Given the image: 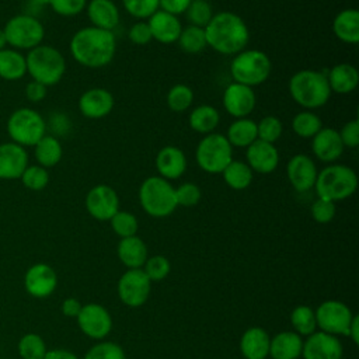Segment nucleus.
<instances>
[{"label": "nucleus", "instance_id": "1", "mask_svg": "<svg viewBox=\"0 0 359 359\" xmlns=\"http://www.w3.org/2000/svg\"><path fill=\"white\" fill-rule=\"evenodd\" d=\"M73 59L90 69L109 65L116 52V39L112 31L95 27H83L74 32L69 43Z\"/></svg>", "mask_w": 359, "mask_h": 359}, {"label": "nucleus", "instance_id": "2", "mask_svg": "<svg viewBox=\"0 0 359 359\" xmlns=\"http://www.w3.org/2000/svg\"><path fill=\"white\" fill-rule=\"evenodd\" d=\"M208 46L222 55H237L244 50L250 41L245 21L236 13L220 11L213 14L205 27Z\"/></svg>", "mask_w": 359, "mask_h": 359}, {"label": "nucleus", "instance_id": "3", "mask_svg": "<svg viewBox=\"0 0 359 359\" xmlns=\"http://www.w3.org/2000/svg\"><path fill=\"white\" fill-rule=\"evenodd\" d=\"M289 94L296 104L304 109L313 111L328 102L331 88L325 73L313 69H303L290 77Z\"/></svg>", "mask_w": 359, "mask_h": 359}, {"label": "nucleus", "instance_id": "4", "mask_svg": "<svg viewBox=\"0 0 359 359\" xmlns=\"http://www.w3.org/2000/svg\"><path fill=\"white\" fill-rule=\"evenodd\" d=\"M27 73L32 80L52 87L57 84L66 72V60L62 52L50 45H38L25 55Z\"/></svg>", "mask_w": 359, "mask_h": 359}, {"label": "nucleus", "instance_id": "5", "mask_svg": "<svg viewBox=\"0 0 359 359\" xmlns=\"http://www.w3.org/2000/svg\"><path fill=\"white\" fill-rule=\"evenodd\" d=\"M314 188L318 198L339 202L355 194L358 188V177L348 165L330 164L317 174Z\"/></svg>", "mask_w": 359, "mask_h": 359}, {"label": "nucleus", "instance_id": "6", "mask_svg": "<svg viewBox=\"0 0 359 359\" xmlns=\"http://www.w3.org/2000/svg\"><path fill=\"white\" fill-rule=\"evenodd\" d=\"M142 209L151 217H167L177 209L175 187L160 175L147 177L139 188Z\"/></svg>", "mask_w": 359, "mask_h": 359}, {"label": "nucleus", "instance_id": "7", "mask_svg": "<svg viewBox=\"0 0 359 359\" xmlns=\"http://www.w3.org/2000/svg\"><path fill=\"white\" fill-rule=\"evenodd\" d=\"M272 70L269 56L258 49H244L234 55L230 63V74L234 83L255 87L266 81Z\"/></svg>", "mask_w": 359, "mask_h": 359}, {"label": "nucleus", "instance_id": "8", "mask_svg": "<svg viewBox=\"0 0 359 359\" xmlns=\"http://www.w3.org/2000/svg\"><path fill=\"white\" fill-rule=\"evenodd\" d=\"M6 128L11 142L22 147H34L46 135L43 116L28 107L17 108L8 116Z\"/></svg>", "mask_w": 359, "mask_h": 359}, {"label": "nucleus", "instance_id": "9", "mask_svg": "<svg viewBox=\"0 0 359 359\" xmlns=\"http://www.w3.org/2000/svg\"><path fill=\"white\" fill-rule=\"evenodd\" d=\"M195 160L201 170L208 174H222L233 160V147L222 133L205 135L195 150Z\"/></svg>", "mask_w": 359, "mask_h": 359}, {"label": "nucleus", "instance_id": "10", "mask_svg": "<svg viewBox=\"0 0 359 359\" xmlns=\"http://www.w3.org/2000/svg\"><path fill=\"white\" fill-rule=\"evenodd\" d=\"M7 45L17 50H31L41 45L45 38L42 22L29 14H17L11 17L4 28Z\"/></svg>", "mask_w": 359, "mask_h": 359}, {"label": "nucleus", "instance_id": "11", "mask_svg": "<svg viewBox=\"0 0 359 359\" xmlns=\"http://www.w3.org/2000/svg\"><path fill=\"white\" fill-rule=\"evenodd\" d=\"M317 328L331 335H346L355 317L352 310L339 300H325L316 310Z\"/></svg>", "mask_w": 359, "mask_h": 359}, {"label": "nucleus", "instance_id": "12", "mask_svg": "<svg viewBox=\"0 0 359 359\" xmlns=\"http://www.w3.org/2000/svg\"><path fill=\"white\" fill-rule=\"evenodd\" d=\"M118 296L121 302L128 307L143 306L151 290V280L143 272L142 268L128 269L123 272L118 280Z\"/></svg>", "mask_w": 359, "mask_h": 359}, {"label": "nucleus", "instance_id": "13", "mask_svg": "<svg viewBox=\"0 0 359 359\" xmlns=\"http://www.w3.org/2000/svg\"><path fill=\"white\" fill-rule=\"evenodd\" d=\"M84 205L91 217L100 222H109V219L119 210V196L112 187L98 184L87 192Z\"/></svg>", "mask_w": 359, "mask_h": 359}, {"label": "nucleus", "instance_id": "14", "mask_svg": "<svg viewBox=\"0 0 359 359\" xmlns=\"http://www.w3.org/2000/svg\"><path fill=\"white\" fill-rule=\"evenodd\" d=\"M76 318L81 332L91 339H104L112 330L109 311L98 303L84 304Z\"/></svg>", "mask_w": 359, "mask_h": 359}, {"label": "nucleus", "instance_id": "15", "mask_svg": "<svg viewBox=\"0 0 359 359\" xmlns=\"http://www.w3.org/2000/svg\"><path fill=\"white\" fill-rule=\"evenodd\" d=\"M344 348L338 337L314 331L303 341V359H342Z\"/></svg>", "mask_w": 359, "mask_h": 359}, {"label": "nucleus", "instance_id": "16", "mask_svg": "<svg viewBox=\"0 0 359 359\" xmlns=\"http://www.w3.org/2000/svg\"><path fill=\"white\" fill-rule=\"evenodd\" d=\"M223 107L229 115L237 118H247L255 108L257 97L252 87L230 83L223 93Z\"/></svg>", "mask_w": 359, "mask_h": 359}, {"label": "nucleus", "instance_id": "17", "mask_svg": "<svg viewBox=\"0 0 359 359\" xmlns=\"http://www.w3.org/2000/svg\"><path fill=\"white\" fill-rule=\"evenodd\" d=\"M317 174V165L307 154H294L286 164L287 180L297 192L313 189Z\"/></svg>", "mask_w": 359, "mask_h": 359}, {"label": "nucleus", "instance_id": "18", "mask_svg": "<svg viewBox=\"0 0 359 359\" xmlns=\"http://www.w3.org/2000/svg\"><path fill=\"white\" fill-rule=\"evenodd\" d=\"M28 163L29 157L25 147L14 142L0 144V180H20Z\"/></svg>", "mask_w": 359, "mask_h": 359}, {"label": "nucleus", "instance_id": "19", "mask_svg": "<svg viewBox=\"0 0 359 359\" xmlns=\"http://www.w3.org/2000/svg\"><path fill=\"white\" fill-rule=\"evenodd\" d=\"M114 95L107 88L93 87L84 91L79 98V109L88 119H101L114 109Z\"/></svg>", "mask_w": 359, "mask_h": 359}, {"label": "nucleus", "instance_id": "20", "mask_svg": "<svg viewBox=\"0 0 359 359\" xmlns=\"http://www.w3.org/2000/svg\"><path fill=\"white\" fill-rule=\"evenodd\" d=\"M27 292L34 297H48L57 286V275L48 264L32 265L24 278Z\"/></svg>", "mask_w": 359, "mask_h": 359}, {"label": "nucleus", "instance_id": "21", "mask_svg": "<svg viewBox=\"0 0 359 359\" xmlns=\"http://www.w3.org/2000/svg\"><path fill=\"white\" fill-rule=\"evenodd\" d=\"M247 164L258 174H271L279 164V151L275 144L257 139L245 151Z\"/></svg>", "mask_w": 359, "mask_h": 359}, {"label": "nucleus", "instance_id": "22", "mask_svg": "<svg viewBox=\"0 0 359 359\" xmlns=\"http://www.w3.org/2000/svg\"><path fill=\"white\" fill-rule=\"evenodd\" d=\"M344 144L339 133L334 128H321L311 137V150L314 156L323 163H334L344 153Z\"/></svg>", "mask_w": 359, "mask_h": 359}, {"label": "nucleus", "instance_id": "23", "mask_svg": "<svg viewBox=\"0 0 359 359\" xmlns=\"http://www.w3.org/2000/svg\"><path fill=\"white\" fill-rule=\"evenodd\" d=\"M146 21L150 27L153 39H156L160 43L168 45V43L177 42L182 31L180 18L160 8L154 14H151Z\"/></svg>", "mask_w": 359, "mask_h": 359}, {"label": "nucleus", "instance_id": "24", "mask_svg": "<svg viewBox=\"0 0 359 359\" xmlns=\"http://www.w3.org/2000/svg\"><path fill=\"white\" fill-rule=\"evenodd\" d=\"M156 168L165 180H178L187 170V156L177 146H164L156 156Z\"/></svg>", "mask_w": 359, "mask_h": 359}, {"label": "nucleus", "instance_id": "25", "mask_svg": "<svg viewBox=\"0 0 359 359\" xmlns=\"http://www.w3.org/2000/svg\"><path fill=\"white\" fill-rule=\"evenodd\" d=\"M88 20L93 27L114 31L119 24V8L112 0H90L86 6Z\"/></svg>", "mask_w": 359, "mask_h": 359}, {"label": "nucleus", "instance_id": "26", "mask_svg": "<svg viewBox=\"0 0 359 359\" xmlns=\"http://www.w3.org/2000/svg\"><path fill=\"white\" fill-rule=\"evenodd\" d=\"M269 334L261 327H250L240 339V351L245 359H266L269 356Z\"/></svg>", "mask_w": 359, "mask_h": 359}, {"label": "nucleus", "instance_id": "27", "mask_svg": "<svg viewBox=\"0 0 359 359\" xmlns=\"http://www.w3.org/2000/svg\"><path fill=\"white\" fill-rule=\"evenodd\" d=\"M303 349V337L294 331H282L271 338L269 356L272 359H299Z\"/></svg>", "mask_w": 359, "mask_h": 359}, {"label": "nucleus", "instance_id": "28", "mask_svg": "<svg viewBox=\"0 0 359 359\" xmlns=\"http://www.w3.org/2000/svg\"><path fill=\"white\" fill-rule=\"evenodd\" d=\"M332 32L344 43L356 45L359 42V11L345 8L332 20Z\"/></svg>", "mask_w": 359, "mask_h": 359}, {"label": "nucleus", "instance_id": "29", "mask_svg": "<svg viewBox=\"0 0 359 359\" xmlns=\"http://www.w3.org/2000/svg\"><path fill=\"white\" fill-rule=\"evenodd\" d=\"M325 76L331 93L334 91L337 94H349L358 87L359 83V73L356 67L349 63H338L332 66Z\"/></svg>", "mask_w": 359, "mask_h": 359}, {"label": "nucleus", "instance_id": "30", "mask_svg": "<svg viewBox=\"0 0 359 359\" xmlns=\"http://www.w3.org/2000/svg\"><path fill=\"white\" fill-rule=\"evenodd\" d=\"M116 252L119 261L129 269L142 268L146 259L149 258L146 243L137 236L121 238V241L118 243Z\"/></svg>", "mask_w": 359, "mask_h": 359}, {"label": "nucleus", "instance_id": "31", "mask_svg": "<svg viewBox=\"0 0 359 359\" xmlns=\"http://www.w3.org/2000/svg\"><path fill=\"white\" fill-rule=\"evenodd\" d=\"M27 74L25 56L13 48L0 50V77L7 81H15Z\"/></svg>", "mask_w": 359, "mask_h": 359}, {"label": "nucleus", "instance_id": "32", "mask_svg": "<svg viewBox=\"0 0 359 359\" xmlns=\"http://www.w3.org/2000/svg\"><path fill=\"white\" fill-rule=\"evenodd\" d=\"M226 137L231 147L247 149L252 142L258 139L257 122L250 118H237L230 123Z\"/></svg>", "mask_w": 359, "mask_h": 359}, {"label": "nucleus", "instance_id": "33", "mask_svg": "<svg viewBox=\"0 0 359 359\" xmlns=\"http://www.w3.org/2000/svg\"><path fill=\"white\" fill-rule=\"evenodd\" d=\"M189 126L192 130L201 135H209L215 132L220 122V115L219 111L208 104H202L195 107L188 118Z\"/></svg>", "mask_w": 359, "mask_h": 359}, {"label": "nucleus", "instance_id": "34", "mask_svg": "<svg viewBox=\"0 0 359 359\" xmlns=\"http://www.w3.org/2000/svg\"><path fill=\"white\" fill-rule=\"evenodd\" d=\"M34 156L39 165L45 168L55 167L63 156V147L57 137L52 135H45L35 146H34Z\"/></svg>", "mask_w": 359, "mask_h": 359}, {"label": "nucleus", "instance_id": "35", "mask_svg": "<svg viewBox=\"0 0 359 359\" xmlns=\"http://www.w3.org/2000/svg\"><path fill=\"white\" fill-rule=\"evenodd\" d=\"M254 171L245 161L241 160H231L229 165L222 171L224 182L234 191L247 189L252 182Z\"/></svg>", "mask_w": 359, "mask_h": 359}, {"label": "nucleus", "instance_id": "36", "mask_svg": "<svg viewBox=\"0 0 359 359\" xmlns=\"http://www.w3.org/2000/svg\"><path fill=\"white\" fill-rule=\"evenodd\" d=\"M177 43L180 46V49L185 53H191V55H196L199 52H202L206 46V35H205V28H199L195 25H188L185 28H182Z\"/></svg>", "mask_w": 359, "mask_h": 359}, {"label": "nucleus", "instance_id": "37", "mask_svg": "<svg viewBox=\"0 0 359 359\" xmlns=\"http://www.w3.org/2000/svg\"><path fill=\"white\" fill-rule=\"evenodd\" d=\"M290 323L294 328V332L300 337H309L317 331L316 311L306 304L296 306L290 313Z\"/></svg>", "mask_w": 359, "mask_h": 359}, {"label": "nucleus", "instance_id": "38", "mask_svg": "<svg viewBox=\"0 0 359 359\" xmlns=\"http://www.w3.org/2000/svg\"><path fill=\"white\" fill-rule=\"evenodd\" d=\"M321 128L323 122L320 116L309 109L300 111L292 119V129L299 137L311 139Z\"/></svg>", "mask_w": 359, "mask_h": 359}, {"label": "nucleus", "instance_id": "39", "mask_svg": "<svg viewBox=\"0 0 359 359\" xmlns=\"http://www.w3.org/2000/svg\"><path fill=\"white\" fill-rule=\"evenodd\" d=\"M194 102V91L187 84H174L167 93V105L174 112L187 111Z\"/></svg>", "mask_w": 359, "mask_h": 359}, {"label": "nucleus", "instance_id": "40", "mask_svg": "<svg viewBox=\"0 0 359 359\" xmlns=\"http://www.w3.org/2000/svg\"><path fill=\"white\" fill-rule=\"evenodd\" d=\"M109 223H111V229L114 230V233L116 236H119L121 238L136 236L137 229H139L136 216L128 210H118L109 219Z\"/></svg>", "mask_w": 359, "mask_h": 359}, {"label": "nucleus", "instance_id": "41", "mask_svg": "<svg viewBox=\"0 0 359 359\" xmlns=\"http://www.w3.org/2000/svg\"><path fill=\"white\" fill-rule=\"evenodd\" d=\"M18 352L22 359H43L46 351L45 341L38 334H25L18 342Z\"/></svg>", "mask_w": 359, "mask_h": 359}, {"label": "nucleus", "instance_id": "42", "mask_svg": "<svg viewBox=\"0 0 359 359\" xmlns=\"http://www.w3.org/2000/svg\"><path fill=\"white\" fill-rule=\"evenodd\" d=\"M185 15L189 25L205 28L213 17V10L208 0H191Z\"/></svg>", "mask_w": 359, "mask_h": 359}, {"label": "nucleus", "instance_id": "43", "mask_svg": "<svg viewBox=\"0 0 359 359\" xmlns=\"http://www.w3.org/2000/svg\"><path fill=\"white\" fill-rule=\"evenodd\" d=\"M20 180L25 188L31 191H42L49 184V172L48 168L39 164H28Z\"/></svg>", "mask_w": 359, "mask_h": 359}, {"label": "nucleus", "instance_id": "44", "mask_svg": "<svg viewBox=\"0 0 359 359\" xmlns=\"http://www.w3.org/2000/svg\"><path fill=\"white\" fill-rule=\"evenodd\" d=\"M282 132H283V125L280 119L273 115L264 116L257 123V135H258V139L262 142L275 144V142L282 136Z\"/></svg>", "mask_w": 359, "mask_h": 359}, {"label": "nucleus", "instance_id": "45", "mask_svg": "<svg viewBox=\"0 0 359 359\" xmlns=\"http://www.w3.org/2000/svg\"><path fill=\"white\" fill-rule=\"evenodd\" d=\"M83 359H126L123 348L116 342L101 341L93 345Z\"/></svg>", "mask_w": 359, "mask_h": 359}, {"label": "nucleus", "instance_id": "46", "mask_svg": "<svg viewBox=\"0 0 359 359\" xmlns=\"http://www.w3.org/2000/svg\"><path fill=\"white\" fill-rule=\"evenodd\" d=\"M142 269L151 282H160L170 273L171 264L164 255H153L146 259Z\"/></svg>", "mask_w": 359, "mask_h": 359}, {"label": "nucleus", "instance_id": "47", "mask_svg": "<svg viewBox=\"0 0 359 359\" xmlns=\"http://www.w3.org/2000/svg\"><path fill=\"white\" fill-rule=\"evenodd\" d=\"M123 8L137 20H147L158 7V0H122Z\"/></svg>", "mask_w": 359, "mask_h": 359}, {"label": "nucleus", "instance_id": "48", "mask_svg": "<svg viewBox=\"0 0 359 359\" xmlns=\"http://www.w3.org/2000/svg\"><path fill=\"white\" fill-rule=\"evenodd\" d=\"M202 198L201 188L194 182H184L175 188V199L178 206L191 208L199 203Z\"/></svg>", "mask_w": 359, "mask_h": 359}, {"label": "nucleus", "instance_id": "49", "mask_svg": "<svg viewBox=\"0 0 359 359\" xmlns=\"http://www.w3.org/2000/svg\"><path fill=\"white\" fill-rule=\"evenodd\" d=\"M310 213H311V217L317 223H321V224L330 223L335 217V213H337L335 202H331V201L323 199V198H317L310 208Z\"/></svg>", "mask_w": 359, "mask_h": 359}, {"label": "nucleus", "instance_id": "50", "mask_svg": "<svg viewBox=\"0 0 359 359\" xmlns=\"http://www.w3.org/2000/svg\"><path fill=\"white\" fill-rule=\"evenodd\" d=\"M49 6L62 17H73L86 8L87 0H50Z\"/></svg>", "mask_w": 359, "mask_h": 359}, {"label": "nucleus", "instance_id": "51", "mask_svg": "<svg viewBox=\"0 0 359 359\" xmlns=\"http://www.w3.org/2000/svg\"><path fill=\"white\" fill-rule=\"evenodd\" d=\"M128 38L135 45H147L150 41H153L150 27L146 20L136 21L128 31Z\"/></svg>", "mask_w": 359, "mask_h": 359}, {"label": "nucleus", "instance_id": "52", "mask_svg": "<svg viewBox=\"0 0 359 359\" xmlns=\"http://www.w3.org/2000/svg\"><path fill=\"white\" fill-rule=\"evenodd\" d=\"M344 147L355 149L359 146V122L358 119L348 121L338 132Z\"/></svg>", "mask_w": 359, "mask_h": 359}, {"label": "nucleus", "instance_id": "53", "mask_svg": "<svg viewBox=\"0 0 359 359\" xmlns=\"http://www.w3.org/2000/svg\"><path fill=\"white\" fill-rule=\"evenodd\" d=\"M191 0H158V7L172 15H180L187 11Z\"/></svg>", "mask_w": 359, "mask_h": 359}, {"label": "nucleus", "instance_id": "54", "mask_svg": "<svg viewBox=\"0 0 359 359\" xmlns=\"http://www.w3.org/2000/svg\"><path fill=\"white\" fill-rule=\"evenodd\" d=\"M48 93V87H45L43 84L31 80L27 86H25V97L28 101L31 102H39L46 97Z\"/></svg>", "mask_w": 359, "mask_h": 359}, {"label": "nucleus", "instance_id": "55", "mask_svg": "<svg viewBox=\"0 0 359 359\" xmlns=\"http://www.w3.org/2000/svg\"><path fill=\"white\" fill-rule=\"evenodd\" d=\"M83 304L76 297H67L62 303V313L66 317H77Z\"/></svg>", "mask_w": 359, "mask_h": 359}, {"label": "nucleus", "instance_id": "56", "mask_svg": "<svg viewBox=\"0 0 359 359\" xmlns=\"http://www.w3.org/2000/svg\"><path fill=\"white\" fill-rule=\"evenodd\" d=\"M43 359H79V358L67 349H52L45 353Z\"/></svg>", "mask_w": 359, "mask_h": 359}, {"label": "nucleus", "instance_id": "57", "mask_svg": "<svg viewBox=\"0 0 359 359\" xmlns=\"http://www.w3.org/2000/svg\"><path fill=\"white\" fill-rule=\"evenodd\" d=\"M346 337H349L353 341V344H359V318H358V316L353 317V320L348 328Z\"/></svg>", "mask_w": 359, "mask_h": 359}, {"label": "nucleus", "instance_id": "58", "mask_svg": "<svg viewBox=\"0 0 359 359\" xmlns=\"http://www.w3.org/2000/svg\"><path fill=\"white\" fill-rule=\"evenodd\" d=\"M7 45V41H6V35H4V31L3 28H0V50H3Z\"/></svg>", "mask_w": 359, "mask_h": 359}, {"label": "nucleus", "instance_id": "59", "mask_svg": "<svg viewBox=\"0 0 359 359\" xmlns=\"http://www.w3.org/2000/svg\"><path fill=\"white\" fill-rule=\"evenodd\" d=\"M31 1L36 6H49V3H50V0H31Z\"/></svg>", "mask_w": 359, "mask_h": 359}]
</instances>
